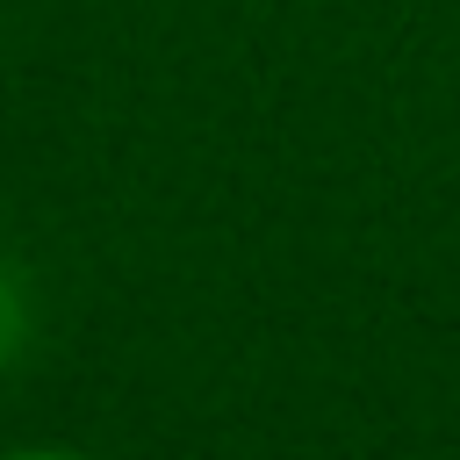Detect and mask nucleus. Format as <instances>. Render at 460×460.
<instances>
[{
	"label": "nucleus",
	"instance_id": "obj_1",
	"mask_svg": "<svg viewBox=\"0 0 460 460\" xmlns=\"http://www.w3.org/2000/svg\"><path fill=\"white\" fill-rule=\"evenodd\" d=\"M22 338H29V295H22V280L0 266V359H14Z\"/></svg>",
	"mask_w": 460,
	"mask_h": 460
},
{
	"label": "nucleus",
	"instance_id": "obj_2",
	"mask_svg": "<svg viewBox=\"0 0 460 460\" xmlns=\"http://www.w3.org/2000/svg\"><path fill=\"white\" fill-rule=\"evenodd\" d=\"M0 460H93V453H79V446H14Z\"/></svg>",
	"mask_w": 460,
	"mask_h": 460
}]
</instances>
